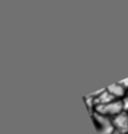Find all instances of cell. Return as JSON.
<instances>
[{"label": "cell", "instance_id": "1", "mask_svg": "<svg viewBox=\"0 0 128 134\" xmlns=\"http://www.w3.org/2000/svg\"><path fill=\"white\" fill-rule=\"evenodd\" d=\"M94 112H98V113L109 116V118H114L115 115L124 112V101L117 99L110 102H107V104L98 105V106L94 107Z\"/></svg>", "mask_w": 128, "mask_h": 134}, {"label": "cell", "instance_id": "2", "mask_svg": "<svg viewBox=\"0 0 128 134\" xmlns=\"http://www.w3.org/2000/svg\"><path fill=\"white\" fill-rule=\"evenodd\" d=\"M93 121H94V125H95V128L99 134H113V132H114L113 120L109 116H106V115L98 113V112H94Z\"/></svg>", "mask_w": 128, "mask_h": 134}, {"label": "cell", "instance_id": "3", "mask_svg": "<svg viewBox=\"0 0 128 134\" xmlns=\"http://www.w3.org/2000/svg\"><path fill=\"white\" fill-rule=\"evenodd\" d=\"M114 131L119 132L120 134L128 133V112H121L120 114L112 118Z\"/></svg>", "mask_w": 128, "mask_h": 134}, {"label": "cell", "instance_id": "4", "mask_svg": "<svg viewBox=\"0 0 128 134\" xmlns=\"http://www.w3.org/2000/svg\"><path fill=\"white\" fill-rule=\"evenodd\" d=\"M107 90H108V92L115 98V99H120V100H121V98L125 97L126 93H127V90L120 82L109 86V87H107Z\"/></svg>", "mask_w": 128, "mask_h": 134}, {"label": "cell", "instance_id": "5", "mask_svg": "<svg viewBox=\"0 0 128 134\" xmlns=\"http://www.w3.org/2000/svg\"><path fill=\"white\" fill-rule=\"evenodd\" d=\"M120 83H121L126 90H128V79H126V80H124V81H120Z\"/></svg>", "mask_w": 128, "mask_h": 134}]
</instances>
